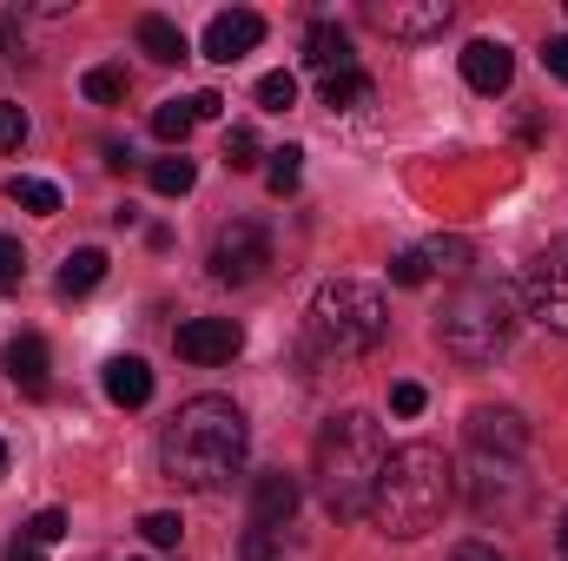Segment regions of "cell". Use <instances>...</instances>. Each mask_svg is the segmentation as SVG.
I'll use <instances>...</instances> for the list:
<instances>
[{"label": "cell", "instance_id": "1", "mask_svg": "<svg viewBox=\"0 0 568 561\" xmlns=\"http://www.w3.org/2000/svg\"><path fill=\"white\" fill-rule=\"evenodd\" d=\"M245 442H252V429H245V410L232 397H192V404L172 410L165 436H159V469L179 489L212 496L245 469Z\"/></svg>", "mask_w": 568, "mask_h": 561}, {"label": "cell", "instance_id": "2", "mask_svg": "<svg viewBox=\"0 0 568 561\" xmlns=\"http://www.w3.org/2000/svg\"><path fill=\"white\" fill-rule=\"evenodd\" d=\"M456 502V469L436 442H404L390 449L384 476H377V496H371V522L397 542H417L443 522V509Z\"/></svg>", "mask_w": 568, "mask_h": 561}, {"label": "cell", "instance_id": "3", "mask_svg": "<svg viewBox=\"0 0 568 561\" xmlns=\"http://www.w3.org/2000/svg\"><path fill=\"white\" fill-rule=\"evenodd\" d=\"M390 462V442H384V422L364 417V410H344L317 429V496L337 522L351 516H371V496H377V476Z\"/></svg>", "mask_w": 568, "mask_h": 561}, {"label": "cell", "instance_id": "4", "mask_svg": "<svg viewBox=\"0 0 568 561\" xmlns=\"http://www.w3.org/2000/svg\"><path fill=\"white\" fill-rule=\"evenodd\" d=\"M436 337L456 364H496L516 337V297L503 284H463L443 317H436Z\"/></svg>", "mask_w": 568, "mask_h": 561}, {"label": "cell", "instance_id": "5", "mask_svg": "<svg viewBox=\"0 0 568 561\" xmlns=\"http://www.w3.org/2000/svg\"><path fill=\"white\" fill-rule=\"evenodd\" d=\"M384 330H390V310L371 284L337 278L311 297V344L324 357H364V350L384 344Z\"/></svg>", "mask_w": 568, "mask_h": 561}, {"label": "cell", "instance_id": "6", "mask_svg": "<svg viewBox=\"0 0 568 561\" xmlns=\"http://www.w3.org/2000/svg\"><path fill=\"white\" fill-rule=\"evenodd\" d=\"M265 265H272V238H265V225H252V218H232L219 238H212V278L219 284H258L265 278Z\"/></svg>", "mask_w": 568, "mask_h": 561}, {"label": "cell", "instance_id": "7", "mask_svg": "<svg viewBox=\"0 0 568 561\" xmlns=\"http://www.w3.org/2000/svg\"><path fill=\"white\" fill-rule=\"evenodd\" d=\"M364 20L390 40H429L456 20V7L449 0H364Z\"/></svg>", "mask_w": 568, "mask_h": 561}, {"label": "cell", "instance_id": "8", "mask_svg": "<svg viewBox=\"0 0 568 561\" xmlns=\"http://www.w3.org/2000/svg\"><path fill=\"white\" fill-rule=\"evenodd\" d=\"M523 297H529V317H536V324H549V330H562L568 337V245L542 252V258L529 265Z\"/></svg>", "mask_w": 568, "mask_h": 561}, {"label": "cell", "instance_id": "9", "mask_svg": "<svg viewBox=\"0 0 568 561\" xmlns=\"http://www.w3.org/2000/svg\"><path fill=\"white\" fill-rule=\"evenodd\" d=\"M469 502L489 516H523V502H529V482L516 476V462L509 456H476V476H469Z\"/></svg>", "mask_w": 568, "mask_h": 561}, {"label": "cell", "instance_id": "10", "mask_svg": "<svg viewBox=\"0 0 568 561\" xmlns=\"http://www.w3.org/2000/svg\"><path fill=\"white\" fill-rule=\"evenodd\" d=\"M172 344H179L185 364H232V357L245 350V330H239L232 317H185Z\"/></svg>", "mask_w": 568, "mask_h": 561}, {"label": "cell", "instance_id": "11", "mask_svg": "<svg viewBox=\"0 0 568 561\" xmlns=\"http://www.w3.org/2000/svg\"><path fill=\"white\" fill-rule=\"evenodd\" d=\"M258 40H265V13H252V7L212 13V27H205V60L232 67V60H245V53H252Z\"/></svg>", "mask_w": 568, "mask_h": 561}, {"label": "cell", "instance_id": "12", "mask_svg": "<svg viewBox=\"0 0 568 561\" xmlns=\"http://www.w3.org/2000/svg\"><path fill=\"white\" fill-rule=\"evenodd\" d=\"M469 442H476V456H523L529 449V422L523 410H476L469 417Z\"/></svg>", "mask_w": 568, "mask_h": 561}, {"label": "cell", "instance_id": "13", "mask_svg": "<svg viewBox=\"0 0 568 561\" xmlns=\"http://www.w3.org/2000/svg\"><path fill=\"white\" fill-rule=\"evenodd\" d=\"M297 516V476H284V469H265L258 482H252V529H272L284 536V522Z\"/></svg>", "mask_w": 568, "mask_h": 561}, {"label": "cell", "instance_id": "14", "mask_svg": "<svg viewBox=\"0 0 568 561\" xmlns=\"http://www.w3.org/2000/svg\"><path fill=\"white\" fill-rule=\"evenodd\" d=\"M463 80H469L476 93H503V86L516 80L509 47H503V40H469V47H463Z\"/></svg>", "mask_w": 568, "mask_h": 561}, {"label": "cell", "instance_id": "15", "mask_svg": "<svg viewBox=\"0 0 568 561\" xmlns=\"http://www.w3.org/2000/svg\"><path fill=\"white\" fill-rule=\"evenodd\" d=\"M47 370H53V357H47V337H33V330H27V337H13V344H7V377H13V390H27V397H47V384H53Z\"/></svg>", "mask_w": 568, "mask_h": 561}, {"label": "cell", "instance_id": "16", "mask_svg": "<svg viewBox=\"0 0 568 561\" xmlns=\"http://www.w3.org/2000/svg\"><path fill=\"white\" fill-rule=\"evenodd\" d=\"M304 67H311V73H344V67H357L351 33H344L337 20H311V33H304Z\"/></svg>", "mask_w": 568, "mask_h": 561}, {"label": "cell", "instance_id": "17", "mask_svg": "<svg viewBox=\"0 0 568 561\" xmlns=\"http://www.w3.org/2000/svg\"><path fill=\"white\" fill-rule=\"evenodd\" d=\"M106 397H113L120 410L152 404V370H145V357H113V364H106Z\"/></svg>", "mask_w": 568, "mask_h": 561}, {"label": "cell", "instance_id": "18", "mask_svg": "<svg viewBox=\"0 0 568 561\" xmlns=\"http://www.w3.org/2000/svg\"><path fill=\"white\" fill-rule=\"evenodd\" d=\"M417 252H424L429 278H469V258H476V252H469V238H456V232H449V238L436 232V238L417 245Z\"/></svg>", "mask_w": 568, "mask_h": 561}, {"label": "cell", "instance_id": "19", "mask_svg": "<svg viewBox=\"0 0 568 561\" xmlns=\"http://www.w3.org/2000/svg\"><path fill=\"white\" fill-rule=\"evenodd\" d=\"M324 106H331V113H357V106H371V73H364V67L324 73Z\"/></svg>", "mask_w": 568, "mask_h": 561}, {"label": "cell", "instance_id": "20", "mask_svg": "<svg viewBox=\"0 0 568 561\" xmlns=\"http://www.w3.org/2000/svg\"><path fill=\"white\" fill-rule=\"evenodd\" d=\"M100 278H106V252H100V245H80V252L60 265V297H87Z\"/></svg>", "mask_w": 568, "mask_h": 561}, {"label": "cell", "instance_id": "21", "mask_svg": "<svg viewBox=\"0 0 568 561\" xmlns=\"http://www.w3.org/2000/svg\"><path fill=\"white\" fill-rule=\"evenodd\" d=\"M140 47L159 60V67H172V60H185V33L165 20V13H145L140 20Z\"/></svg>", "mask_w": 568, "mask_h": 561}, {"label": "cell", "instance_id": "22", "mask_svg": "<svg viewBox=\"0 0 568 561\" xmlns=\"http://www.w3.org/2000/svg\"><path fill=\"white\" fill-rule=\"evenodd\" d=\"M145 178H152V192H159V198H185V192L199 185V165H192L185 152H172V159H152V172H145Z\"/></svg>", "mask_w": 568, "mask_h": 561}, {"label": "cell", "instance_id": "23", "mask_svg": "<svg viewBox=\"0 0 568 561\" xmlns=\"http://www.w3.org/2000/svg\"><path fill=\"white\" fill-rule=\"evenodd\" d=\"M199 126V113H192V100H165L159 113H152V140L165 145H185V133Z\"/></svg>", "mask_w": 568, "mask_h": 561}, {"label": "cell", "instance_id": "24", "mask_svg": "<svg viewBox=\"0 0 568 561\" xmlns=\"http://www.w3.org/2000/svg\"><path fill=\"white\" fill-rule=\"evenodd\" d=\"M7 198H13V205H27L33 218H53V212H60V185H47V178H13V185H7Z\"/></svg>", "mask_w": 568, "mask_h": 561}, {"label": "cell", "instance_id": "25", "mask_svg": "<svg viewBox=\"0 0 568 561\" xmlns=\"http://www.w3.org/2000/svg\"><path fill=\"white\" fill-rule=\"evenodd\" d=\"M80 86H87L93 106H120V100H126V67H93Z\"/></svg>", "mask_w": 568, "mask_h": 561}, {"label": "cell", "instance_id": "26", "mask_svg": "<svg viewBox=\"0 0 568 561\" xmlns=\"http://www.w3.org/2000/svg\"><path fill=\"white\" fill-rule=\"evenodd\" d=\"M297 178H304V145H284V152H272V165H265V185L272 192H297Z\"/></svg>", "mask_w": 568, "mask_h": 561}, {"label": "cell", "instance_id": "27", "mask_svg": "<svg viewBox=\"0 0 568 561\" xmlns=\"http://www.w3.org/2000/svg\"><path fill=\"white\" fill-rule=\"evenodd\" d=\"M258 106L265 113H291L297 106V73H265L258 80Z\"/></svg>", "mask_w": 568, "mask_h": 561}, {"label": "cell", "instance_id": "28", "mask_svg": "<svg viewBox=\"0 0 568 561\" xmlns=\"http://www.w3.org/2000/svg\"><path fill=\"white\" fill-rule=\"evenodd\" d=\"M140 536L152 542V549H179V536H185V522H179L172 509H152V516L140 522Z\"/></svg>", "mask_w": 568, "mask_h": 561}, {"label": "cell", "instance_id": "29", "mask_svg": "<svg viewBox=\"0 0 568 561\" xmlns=\"http://www.w3.org/2000/svg\"><path fill=\"white\" fill-rule=\"evenodd\" d=\"M225 165H232V172H252V165H258V133H252V126H232V133H225Z\"/></svg>", "mask_w": 568, "mask_h": 561}, {"label": "cell", "instance_id": "30", "mask_svg": "<svg viewBox=\"0 0 568 561\" xmlns=\"http://www.w3.org/2000/svg\"><path fill=\"white\" fill-rule=\"evenodd\" d=\"M20 536H27V542H40V549H53V542L67 536V509H40V516H33Z\"/></svg>", "mask_w": 568, "mask_h": 561}, {"label": "cell", "instance_id": "31", "mask_svg": "<svg viewBox=\"0 0 568 561\" xmlns=\"http://www.w3.org/2000/svg\"><path fill=\"white\" fill-rule=\"evenodd\" d=\"M390 284H404V290H417V284H429L424 252H397V258H390Z\"/></svg>", "mask_w": 568, "mask_h": 561}, {"label": "cell", "instance_id": "32", "mask_svg": "<svg viewBox=\"0 0 568 561\" xmlns=\"http://www.w3.org/2000/svg\"><path fill=\"white\" fill-rule=\"evenodd\" d=\"M20 278H27V252H20V238L0 232V290H13Z\"/></svg>", "mask_w": 568, "mask_h": 561}, {"label": "cell", "instance_id": "33", "mask_svg": "<svg viewBox=\"0 0 568 561\" xmlns=\"http://www.w3.org/2000/svg\"><path fill=\"white\" fill-rule=\"evenodd\" d=\"M20 140H27V113L13 100H0V152H20Z\"/></svg>", "mask_w": 568, "mask_h": 561}, {"label": "cell", "instance_id": "34", "mask_svg": "<svg viewBox=\"0 0 568 561\" xmlns=\"http://www.w3.org/2000/svg\"><path fill=\"white\" fill-rule=\"evenodd\" d=\"M239 561H278V536H272V529H245Z\"/></svg>", "mask_w": 568, "mask_h": 561}, {"label": "cell", "instance_id": "35", "mask_svg": "<svg viewBox=\"0 0 568 561\" xmlns=\"http://www.w3.org/2000/svg\"><path fill=\"white\" fill-rule=\"evenodd\" d=\"M424 404H429V397H424V384H397V390H390V410H397V417H417Z\"/></svg>", "mask_w": 568, "mask_h": 561}, {"label": "cell", "instance_id": "36", "mask_svg": "<svg viewBox=\"0 0 568 561\" xmlns=\"http://www.w3.org/2000/svg\"><path fill=\"white\" fill-rule=\"evenodd\" d=\"M542 67H549V73L568 86V40H549V47H542Z\"/></svg>", "mask_w": 568, "mask_h": 561}, {"label": "cell", "instance_id": "37", "mask_svg": "<svg viewBox=\"0 0 568 561\" xmlns=\"http://www.w3.org/2000/svg\"><path fill=\"white\" fill-rule=\"evenodd\" d=\"M443 561H503V555H496L489 542H456V549H449Z\"/></svg>", "mask_w": 568, "mask_h": 561}, {"label": "cell", "instance_id": "38", "mask_svg": "<svg viewBox=\"0 0 568 561\" xmlns=\"http://www.w3.org/2000/svg\"><path fill=\"white\" fill-rule=\"evenodd\" d=\"M192 113H199V120H219V113H225V100H219V93H192Z\"/></svg>", "mask_w": 568, "mask_h": 561}, {"label": "cell", "instance_id": "39", "mask_svg": "<svg viewBox=\"0 0 568 561\" xmlns=\"http://www.w3.org/2000/svg\"><path fill=\"white\" fill-rule=\"evenodd\" d=\"M7 561H47V549H40V542H27V536H13V549H7Z\"/></svg>", "mask_w": 568, "mask_h": 561}, {"label": "cell", "instance_id": "40", "mask_svg": "<svg viewBox=\"0 0 568 561\" xmlns=\"http://www.w3.org/2000/svg\"><path fill=\"white\" fill-rule=\"evenodd\" d=\"M13 40H20V20H13V13H0V60L13 53Z\"/></svg>", "mask_w": 568, "mask_h": 561}, {"label": "cell", "instance_id": "41", "mask_svg": "<svg viewBox=\"0 0 568 561\" xmlns=\"http://www.w3.org/2000/svg\"><path fill=\"white\" fill-rule=\"evenodd\" d=\"M556 549H562V555H568V516H562V522H556Z\"/></svg>", "mask_w": 568, "mask_h": 561}, {"label": "cell", "instance_id": "42", "mask_svg": "<svg viewBox=\"0 0 568 561\" xmlns=\"http://www.w3.org/2000/svg\"><path fill=\"white\" fill-rule=\"evenodd\" d=\"M0 476H7V442H0Z\"/></svg>", "mask_w": 568, "mask_h": 561}]
</instances>
